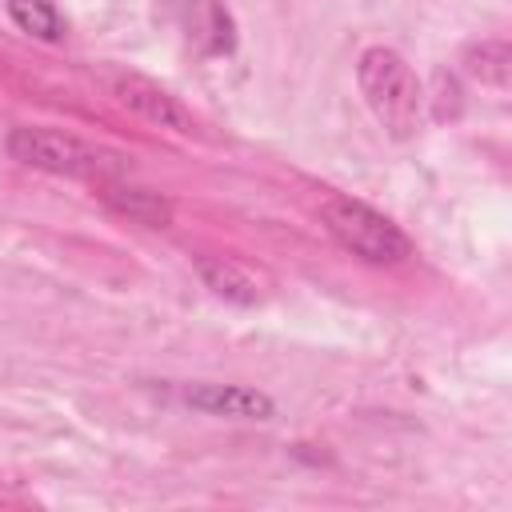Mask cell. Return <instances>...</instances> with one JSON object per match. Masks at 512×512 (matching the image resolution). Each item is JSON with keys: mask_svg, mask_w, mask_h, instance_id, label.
I'll list each match as a JSON object with an SVG mask.
<instances>
[{"mask_svg": "<svg viewBox=\"0 0 512 512\" xmlns=\"http://www.w3.org/2000/svg\"><path fill=\"white\" fill-rule=\"evenodd\" d=\"M108 92L128 108V112H136L140 120H148L152 128H164V132H176V136H192V112L168 92V88H160L156 80H148V76H140V72H112L108 76Z\"/></svg>", "mask_w": 512, "mask_h": 512, "instance_id": "cell-4", "label": "cell"}, {"mask_svg": "<svg viewBox=\"0 0 512 512\" xmlns=\"http://www.w3.org/2000/svg\"><path fill=\"white\" fill-rule=\"evenodd\" d=\"M96 196L124 220L132 224H144V228H168L172 224V204L168 196L144 188V184H132L128 176H112V180H100L96 184Z\"/></svg>", "mask_w": 512, "mask_h": 512, "instance_id": "cell-6", "label": "cell"}, {"mask_svg": "<svg viewBox=\"0 0 512 512\" xmlns=\"http://www.w3.org/2000/svg\"><path fill=\"white\" fill-rule=\"evenodd\" d=\"M4 148L16 164L48 172V176H68V180H112V176H128L124 156L104 152L72 132H56V128H40V124H16L4 136Z\"/></svg>", "mask_w": 512, "mask_h": 512, "instance_id": "cell-2", "label": "cell"}, {"mask_svg": "<svg viewBox=\"0 0 512 512\" xmlns=\"http://www.w3.org/2000/svg\"><path fill=\"white\" fill-rule=\"evenodd\" d=\"M4 8H8L12 24L40 44H60L68 36V20L56 8V0H4Z\"/></svg>", "mask_w": 512, "mask_h": 512, "instance_id": "cell-8", "label": "cell"}, {"mask_svg": "<svg viewBox=\"0 0 512 512\" xmlns=\"http://www.w3.org/2000/svg\"><path fill=\"white\" fill-rule=\"evenodd\" d=\"M180 400L192 412L204 416H224V420H272L276 416V400L260 388H244V384H184Z\"/></svg>", "mask_w": 512, "mask_h": 512, "instance_id": "cell-5", "label": "cell"}, {"mask_svg": "<svg viewBox=\"0 0 512 512\" xmlns=\"http://www.w3.org/2000/svg\"><path fill=\"white\" fill-rule=\"evenodd\" d=\"M508 64H512V52H508L504 40H480V44H472L464 52L468 76H476L488 88H504L508 84Z\"/></svg>", "mask_w": 512, "mask_h": 512, "instance_id": "cell-9", "label": "cell"}, {"mask_svg": "<svg viewBox=\"0 0 512 512\" xmlns=\"http://www.w3.org/2000/svg\"><path fill=\"white\" fill-rule=\"evenodd\" d=\"M320 220L328 228V236L352 252L356 260L364 264H376V268H388V264H404L412 256V240L408 232L388 220L384 212H376L372 204L364 200H352V196H328L320 204Z\"/></svg>", "mask_w": 512, "mask_h": 512, "instance_id": "cell-3", "label": "cell"}, {"mask_svg": "<svg viewBox=\"0 0 512 512\" xmlns=\"http://www.w3.org/2000/svg\"><path fill=\"white\" fill-rule=\"evenodd\" d=\"M196 276L204 280V288H212V292H216L220 300H228V304L252 308V304L260 300L256 280H252L240 264H232L228 256H196Z\"/></svg>", "mask_w": 512, "mask_h": 512, "instance_id": "cell-7", "label": "cell"}, {"mask_svg": "<svg viewBox=\"0 0 512 512\" xmlns=\"http://www.w3.org/2000/svg\"><path fill=\"white\" fill-rule=\"evenodd\" d=\"M356 84H360V96L368 104V112L380 120V128L396 140H408L420 132L424 124V108H428V92L424 84L416 80L412 64L384 48V44H372L360 52L356 60Z\"/></svg>", "mask_w": 512, "mask_h": 512, "instance_id": "cell-1", "label": "cell"}]
</instances>
